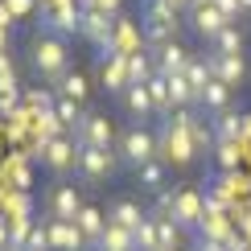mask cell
<instances>
[{"mask_svg":"<svg viewBox=\"0 0 251 251\" xmlns=\"http://www.w3.org/2000/svg\"><path fill=\"white\" fill-rule=\"evenodd\" d=\"M70 136H75L78 149H116V140H120L116 124H111L107 116H99V111H82V120L75 124Z\"/></svg>","mask_w":251,"mask_h":251,"instance_id":"cell-4","label":"cell"},{"mask_svg":"<svg viewBox=\"0 0 251 251\" xmlns=\"http://www.w3.org/2000/svg\"><path fill=\"white\" fill-rule=\"evenodd\" d=\"M198 103H202L206 111H214V116H223V111H226V103H231V87H226V82H218V78H210Z\"/></svg>","mask_w":251,"mask_h":251,"instance_id":"cell-22","label":"cell"},{"mask_svg":"<svg viewBox=\"0 0 251 251\" xmlns=\"http://www.w3.org/2000/svg\"><path fill=\"white\" fill-rule=\"evenodd\" d=\"M29 66H33L37 78L46 82H58L70 75V54H66V41L54 37V33H37L33 41H29Z\"/></svg>","mask_w":251,"mask_h":251,"instance_id":"cell-1","label":"cell"},{"mask_svg":"<svg viewBox=\"0 0 251 251\" xmlns=\"http://www.w3.org/2000/svg\"><path fill=\"white\" fill-rule=\"evenodd\" d=\"M58 95H62V99H75V103H87V95H91V82H87V75L70 70V75L58 82Z\"/></svg>","mask_w":251,"mask_h":251,"instance_id":"cell-25","label":"cell"},{"mask_svg":"<svg viewBox=\"0 0 251 251\" xmlns=\"http://www.w3.org/2000/svg\"><path fill=\"white\" fill-rule=\"evenodd\" d=\"M206 66H210V75L218 78V82H226V87H239L243 82V75H247V66H243V54H206Z\"/></svg>","mask_w":251,"mask_h":251,"instance_id":"cell-13","label":"cell"},{"mask_svg":"<svg viewBox=\"0 0 251 251\" xmlns=\"http://www.w3.org/2000/svg\"><path fill=\"white\" fill-rule=\"evenodd\" d=\"M95 8L107 13V17H120V0H95Z\"/></svg>","mask_w":251,"mask_h":251,"instance_id":"cell-34","label":"cell"},{"mask_svg":"<svg viewBox=\"0 0 251 251\" xmlns=\"http://www.w3.org/2000/svg\"><path fill=\"white\" fill-rule=\"evenodd\" d=\"M4 8H8V13H13V21H17V17H25L29 8H33V0H4Z\"/></svg>","mask_w":251,"mask_h":251,"instance_id":"cell-33","label":"cell"},{"mask_svg":"<svg viewBox=\"0 0 251 251\" xmlns=\"http://www.w3.org/2000/svg\"><path fill=\"white\" fill-rule=\"evenodd\" d=\"M169 218H177L181 226H202V218H206L202 194L190 190V185H177V190H173V206H169Z\"/></svg>","mask_w":251,"mask_h":251,"instance_id":"cell-9","label":"cell"},{"mask_svg":"<svg viewBox=\"0 0 251 251\" xmlns=\"http://www.w3.org/2000/svg\"><path fill=\"white\" fill-rule=\"evenodd\" d=\"M165 82H169V107L173 111H190L198 95H194V87L185 82V75H165Z\"/></svg>","mask_w":251,"mask_h":251,"instance_id":"cell-20","label":"cell"},{"mask_svg":"<svg viewBox=\"0 0 251 251\" xmlns=\"http://www.w3.org/2000/svg\"><path fill=\"white\" fill-rule=\"evenodd\" d=\"M116 152H120V165H124V169H140V165H149V161L161 156V140H156L144 124H132V128L120 132Z\"/></svg>","mask_w":251,"mask_h":251,"instance_id":"cell-2","label":"cell"},{"mask_svg":"<svg viewBox=\"0 0 251 251\" xmlns=\"http://www.w3.org/2000/svg\"><path fill=\"white\" fill-rule=\"evenodd\" d=\"M247 116H235V111H223V116H218V124H214V136L218 140H231V144H239V136H243V124Z\"/></svg>","mask_w":251,"mask_h":251,"instance_id":"cell-26","label":"cell"},{"mask_svg":"<svg viewBox=\"0 0 251 251\" xmlns=\"http://www.w3.org/2000/svg\"><path fill=\"white\" fill-rule=\"evenodd\" d=\"M152 58H156V75H181L194 54L181 46V41H165L161 50H152Z\"/></svg>","mask_w":251,"mask_h":251,"instance_id":"cell-15","label":"cell"},{"mask_svg":"<svg viewBox=\"0 0 251 251\" xmlns=\"http://www.w3.org/2000/svg\"><path fill=\"white\" fill-rule=\"evenodd\" d=\"M37 29H41V33H54V37L78 33V29H82V8L75 4V0L41 4V8H37Z\"/></svg>","mask_w":251,"mask_h":251,"instance_id":"cell-5","label":"cell"},{"mask_svg":"<svg viewBox=\"0 0 251 251\" xmlns=\"http://www.w3.org/2000/svg\"><path fill=\"white\" fill-rule=\"evenodd\" d=\"M75 226L87 235V243L95 247L99 239H103V231H107V214H103L95 202H82V210H78V218H75Z\"/></svg>","mask_w":251,"mask_h":251,"instance_id":"cell-19","label":"cell"},{"mask_svg":"<svg viewBox=\"0 0 251 251\" xmlns=\"http://www.w3.org/2000/svg\"><path fill=\"white\" fill-rule=\"evenodd\" d=\"M165 4H173L177 13H185V8H190V0H165Z\"/></svg>","mask_w":251,"mask_h":251,"instance_id":"cell-35","label":"cell"},{"mask_svg":"<svg viewBox=\"0 0 251 251\" xmlns=\"http://www.w3.org/2000/svg\"><path fill=\"white\" fill-rule=\"evenodd\" d=\"M46 226H50V251H91L87 235H82L75 223H66V218H46Z\"/></svg>","mask_w":251,"mask_h":251,"instance_id":"cell-11","label":"cell"},{"mask_svg":"<svg viewBox=\"0 0 251 251\" xmlns=\"http://www.w3.org/2000/svg\"><path fill=\"white\" fill-rule=\"evenodd\" d=\"M116 21H120V17H107V13H99V8H87V13H82V29H78V33L91 41L95 54H120V50H116Z\"/></svg>","mask_w":251,"mask_h":251,"instance_id":"cell-6","label":"cell"},{"mask_svg":"<svg viewBox=\"0 0 251 251\" xmlns=\"http://www.w3.org/2000/svg\"><path fill=\"white\" fill-rule=\"evenodd\" d=\"M91 251H103V247H91Z\"/></svg>","mask_w":251,"mask_h":251,"instance_id":"cell-41","label":"cell"},{"mask_svg":"<svg viewBox=\"0 0 251 251\" xmlns=\"http://www.w3.org/2000/svg\"><path fill=\"white\" fill-rule=\"evenodd\" d=\"M120 99H124V111L132 116V124H144V120H152V116H156V107H152V95H149V87H136V82H132V87L124 91Z\"/></svg>","mask_w":251,"mask_h":251,"instance_id":"cell-18","label":"cell"},{"mask_svg":"<svg viewBox=\"0 0 251 251\" xmlns=\"http://www.w3.org/2000/svg\"><path fill=\"white\" fill-rule=\"evenodd\" d=\"M198 4H214V0H190V8H198ZM190 8H185V13H190Z\"/></svg>","mask_w":251,"mask_h":251,"instance_id":"cell-38","label":"cell"},{"mask_svg":"<svg viewBox=\"0 0 251 251\" xmlns=\"http://www.w3.org/2000/svg\"><path fill=\"white\" fill-rule=\"evenodd\" d=\"M54 120L62 124V128H70V132H75V124L82 120V103H75V99H54Z\"/></svg>","mask_w":251,"mask_h":251,"instance_id":"cell-29","label":"cell"},{"mask_svg":"<svg viewBox=\"0 0 251 251\" xmlns=\"http://www.w3.org/2000/svg\"><path fill=\"white\" fill-rule=\"evenodd\" d=\"M136 251H161V235H156V218L149 214L136 231Z\"/></svg>","mask_w":251,"mask_h":251,"instance_id":"cell-30","label":"cell"},{"mask_svg":"<svg viewBox=\"0 0 251 251\" xmlns=\"http://www.w3.org/2000/svg\"><path fill=\"white\" fill-rule=\"evenodd\" d=\"M177 29H181V13L165 0L156 4H144V25H140V37L149 50H161L165 41H177Z\"/></svg>","mask_w":251,"mask_h":251,"instance_id":"cell-3","label":"cell"},{"mask_svg":"<svg viewBox=\"0 0 251 251\" xmlns=\"http://www.w3.org/2000/svg\"><path fill=\"white\" fill-rule=\"evenodd\" d=\"M144 4H156V0H144Z\"/></svg>","mask_w":251,"mask_h":251,"instance_id":"cell-40","label":"cell"},{"mask_svg":"<svg viewBox=\"0 0 251 251\" xmlns=\"http://www.w3.org/2000/svg\"><path fill=\"white\" fill-rule=\"evenodd\" d=\"M75 4L82 8V13H87V8H95V0H75Z\"/></svg>","mask_w":251,"mask_h":251,"instance_id":"cell-37","label":"cell"},{"mask_svg":"<svg viewBox=\"0 0 251 251\" xmlns=\"http://www.w3.org/2000/svg\"><path fill=\"white\" fill-rule=\"evenodd\" d=\"M181 75H185V82H190V87H194V95H198V99H202L206 82L214 78V75H210V66H206V58H190V66H185Z\"/></svg>","mask_w":251,"mask_h":251,"instance_id":"cell-28","label":"cell"},{"mask_svg":"<svg viewBox=\"0 0 251 251\" xmlns=\"http://www.w3.org/2000/svg\"><path fill=\"white\" fill-rule=\"evenodd\" d=\"M218 156H214V161H218V169H226V173H231V169H239V144H231V140H218V149H214Z\"/></svg>","mask_w":251,"mask_h":251,"instance_id":"cell-31","label":"cell"},{"mask_svg":"<svg viewBox=\"0 0 251 251\" xmlns=\"http://www.w3.org/2000/svg\"><path fill=\"white\" fill-rule=\"evenodd\" d=\"M223 25H231V21H226L223 13H218L214 4H198V8H190V29L198 37H206V41H214L218 37V29Z\"/></svg>","mask_w":251,"mask_h":251,"instance_id":"cell-16","label":"cell"},{"mask_svg":"<svg viewBox=\"0 0 251 251\" xmlns=\"http://www.w3.org/2000/svg\"><path fill=\"white\" fill-rule=\"evenodd\" d=\"M99 75L107 95H124L128 91V54H99Z\"/></svg>","mask_w":251,"mask_h":251,"instance_id":"cell-12","label":"cell"},{"mask_svg":"<svg viewBox=\"0 0 251 251\" xmlns=\"http://www.w3.org/2000/svg\"><path fill=\"white\" fill-rule=\"evenodd\" d=\"M152 75H156V58H152V54H144V50L128 54V78L136 82V87H144ZM132 82H128V87H132Z\"/></svg>","mask_w":251,"mask_h":251,"instance_id":"cell-21","label":"cell"},{"mask_svg":"<svg viewBox=\"0 0 251 251\" xmlns=\"http://www.w3.org/2000/svg\"><path fill=\"white\" fill-rule=\"evenodd\" d=\"M95 247H103V251H136V235L116 226V223H107V231H103V239Z\"/></svg>","mask_w":251,"mask_h":251,"instance_id":"cell-23","label":"cell"},{"mask_svg":"<svg viewBox=\"0 0 251 251\" xmlns=\"http://www.w3.org/2000/svg\"><path fill=\"white\" fill-rule=\"evenodd\" d=\"M136 173V185H140L144 194H165V185H169V161H161V156H156V161H149V165H140V169H132Z\"/></svg>","mask_w":251,"mask_h":251,"instance_id":"cell-17","label":"cell"},{"mask_svg":"<svg viewBox=\"0 0 251 251\" xmlns=\"http://www.w3.org/2000/svg\"><path fill=\"white\" fill-rule=\"evenodd\" d=\"M156 218V235H161V247H181V231H185V226L181 223H177V218H169V214H152Z\"/></svg>","mask_w":251,"mask_h":251,"instance_id":"cell-27","label":"cell"},{"mask_svg":"<svg viewBox=\"0 0 251 251\" xmlns=\"http://www.w3.org/2000/svg\"><path fill=\"white\" fill-rule=\"evenodd\" d=\"M46 210H50V218H66V223H75L78 210H82V190L70 185V181H58L54 190H50V198H46Z\"/></svg>","mask_w":251,"mask_h":251,"instance_id":"cell-10","label":"cell"},{"mask_svg":"<svg viewBox=\"0 0 251 251\" xmlns=\"http://www.w3.org/2000/svg\"><path fill=\"white\" fill-rule=\"evenodd\" d=\"M161 251H181V247H161Z\"/></svg>","mask_w":251,"mask_h":251,"instance_id":"cell-39","label":"cell"},{"mask_svg":"<svg viewBox=\"0 0 251 251\" xmlns=\"http://www.w3.org/2000/svg\"><path fill=\"white\" fill-rule=\"evenodd\" d=\"M214 54H243V29L239 25H223L218 29V37L210 41Z\"/></svg>","mask_w":251,"mask_h":251,"instance_id":"cell-24","label":"cell"},{"mask_svg":"<svg viewBox=\"0 0 251 251\" xmlns=\"http://www.w3.org/2000/svg\"><path fill=\"white\" fill-rule=\"evenodd\" d=\"M152 210H144L140 202H136V198H116V202H111V210H107V223H116V226H124V231H140V223L144 218H149Z\"/></svg>","mask_w":251,"mask_h":251,"instance_id":"cell-14","label":"cell"},{"mask_svg":"<svg viewBox=\"0 0 251 251\" xmlns=\"http://www.w3.org/2000/svg\"><path fill=\"white\" fill-rule=\"evenodd\" d=\"M239 17H251V0H239Z\"/></svg>","mask_w":251,"mask_h":251,"instance_id":"cell-36","label":"cell"},{"mask_svg":"<svg viewBox=\"0 0 251 251\" xmlns=\"http://www.w3.org/2000/svg\"><path fill=\"white\" fill-rule=\"evenodd\" d=\"M214 8H218V13H223L226 21H231V25L239 21V0H214Z\"/></svg>","mask_w":251,"mask_h":251,"instance_id":"cell-32","label":"cell"},{"mask_svg":"<svg viewBox=\"0 0 251 251\" xmlns=\"http://www.w3.org/2000/svg\"><path fill=\"white\" fill-rule=\"evenodd\" d=\"M37 156H41L46 169L66 173V169H75V161H78V144H75V136H54V140L37 144Z\"/></svg>","mask_w":251,"mask_h":251,"instance_id":"cell-8","label":"cell"},{"mask_svg":"<svg viewBox=\"0 0 251 251\" xmlns=\"http://www.w3.org/2000/svg\"><path fill=\"white\" fill-rule=\"evenodd\" d=\"M116 169H120V152H116V149H78L75 173L82 177V181L99 185V181H107Z\"/></svg>","mask_w":251,"mask_h":251,"instance_id":"cell-7","label":"cell"}]
</instances>
